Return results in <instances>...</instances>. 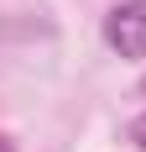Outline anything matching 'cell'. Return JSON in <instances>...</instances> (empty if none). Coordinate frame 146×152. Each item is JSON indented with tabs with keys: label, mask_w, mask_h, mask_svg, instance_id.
Returning <instances> with one entry per match:
<instances>
[{
	"label": "cell",
	"mask_w": 146,
	"mask_h": 152,
	"mask_svg": "<svg viewBox=\"0 0 146 152\" xmlns=\"http://www.w3.org/2000/svg\"><path fill=\"white\" fill-rule=\"evenodd\" d=\"M104 47L120 58H146V0H120L104 16Z\"/></svg>",
	"instance_id": "6da1fadb"
},
{
	"label": "cell",
	"mask_w": 146,
	"mask_h": 152,
	"mask_svg": "<svg viewBox=\"0 0 146 152\" xmlns=\"http://www.w3.org/2000/svg\"><path fill=\"white\" fill-rule=\"evenodd\" d=\"M125 137H131V142H136V147H141V152H146V110H141V115H136V121H131V131H125Z\"/></svg>",
	"instance_id": "7a4b0ae2"
},
{
	"label": "cell",
	"mask_w": 146,
	"mask_h": 152,
	"mask_svg": "<svg viewBox=\"0 0 146 152\" xmlns=\"http://www.w3.org/2000/svg\"><path fill=\"white\" fill-rule=\"evenodd\" d=\"M0 152H16V147H11V142H5V137H0Z\"/></svg>",
	"instance_id": "3957f363"
}]
</instances>
